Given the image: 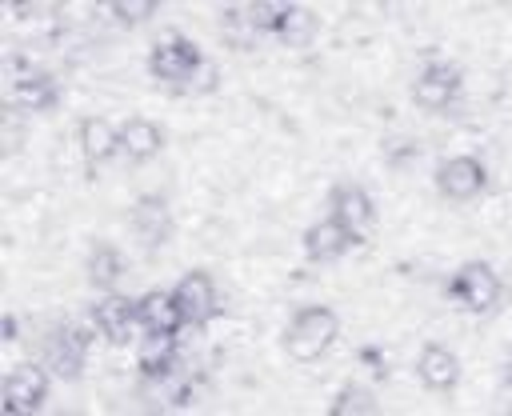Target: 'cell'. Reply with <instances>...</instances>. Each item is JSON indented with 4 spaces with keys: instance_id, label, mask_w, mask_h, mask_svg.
I'll list each match as a JSON object with an SVG mask.
<instances>
[{
    "instance_id": "ba28073f",
    "label": "cell",
    "mask_w": 512,
    "mask_h": 416,
    "mask_svg": "<svg viewBox=\"0 0 512 416\" xmlns=\"http://www.w3.org/2000/svg\"><path fill=\"white\" fill-rule=\"evenodd\" d=\"M172 300H176V308H180V316H184L188 324H204V320L216 312V292H212V280H208L204 272L184 276V280L172 288Z\"/></svg>"
},
{
    "instance_id": "e0dca14e",
    "label": "cell",
    "mask_w": 512,
    "mask_h": 416,
    "mask_svg": "<svg viewBox=\"0 0 512 416\" xmlns=\"http://www.w3.org/2000/svg\"><path fill=\"white\" fill-rule=\"evenodd\" d=\"M176 360V340L172 332H148V340L140 344V372L144 376H168Z\"/></svg>"
},
{
    "instance_id": "d6986e66",
    "label": "cell",
    "mask_w": 512,
    "mask_h": 416,
    "mask_svg": "<svg viewBox=\"0 0 512 416\" xmlns=\"http://www.w3.org/2000/svg\"><path fill=\"white\" fill-rule=\"evenodd\" d=\"M116 144H120V136L104 120H84L80 124V148H84V160L88 164H104L116 152Z\"/></svg>"
},
{
    "instance_id": "2e32d148",
    "label": "cell",
    "mask_w": 512,
    "mask_h": 416,
    "mask_svg": "<svg viewBox=\"0 0 512 416\" xmlns=\"http://www.w3.org/2000/svg\"><path fill=\"white\" fill-rule=\"evenodd\" d=\"M160 144H164V136H160V128L148 124V120H128V124L120 128V148L128 152V160H148V156L160 152Z\"/></svg>"
},
{
    "instance_id": "9a60e30c",
    "label": "cell",
    "mask_w": 512,
    "mask_h": 416,
    "mask_svg": "<svg viewBox=\"0 0 512 416\" xmlns=\"http://www.w3.org/2000/svg\"><path fill=\"white\" fill-rule=\"evenodd\" d=\"M140 324H144L148 332H172V336H176V328L184 324V316H180V308H176L172 296L148 292V296L140 300Z\"/></svg>"
},
{
    "instance_id": "44dd1931",
    "label": "cell",
    "mask_w": 512,
    "mask_h": 416,
    "mask_svg": "<svg viewBox=\"0 0 512 416\" xmlns=\"http://www.w3.org/2000/svg\"><path fill=\"white\" fill-rule=\"evenodd\" d=\"M88 268H92V284H100V288H112L116 280H120V252L112 248V244H96V252H92V260H88Z\"/></svg>"
},
{
    "instance_id": "8fae6325",
    "label": "cell",
    "mask_w": 512,
    "mask_h": 416,
    "mask_svg": "<svg viewBox=\"0 0 512 416\" xmlns=\"http://www.w3.org/2000/svg\"><path fill=\"white\" fill-rule=\"evenodd\" d=\"M136 324H140V304H132V300H124V296H108V300L96 304V328H100L112 344H124Z\"/></svg>"
},
{
    "instance_id": "7c38bea8",
    "label": "cell",
    "mask_w": 512,
    "mask_h": 416,
    "mask_svg": "<svg viewBox=\"0 0 512 416\" xmlns=\"http://www.w3.org/2000/svg\"><path fill=\"white\" fill-rule=\"evenodd\" d=\"M332 220H340L352 236H364V228L372 224V200L364 196V188H356V184H340L336 192H332Z\"/></svg>"
},
{
    "instance_id": "52a82bcc",
    "label": "cell",
    "mask_w": 512,
    "mask_h": 416,
    "mask_svg": "<svg viewBox=\"0 0 512 416\" xmlns=\"http://www.w3.org/2000/svg\"><path fill=\"white\" fill-rule=\"evenodd\" d=\"M44 392H48L44 372L32 368V364H20V368H12L8 380H4V408H8V412H32V408L44 404Z\"/></svg>"
},
{
    "instance_id": "ffe728a7",
    "label": "cell",
    "mask_w": 512,
    "mask_h": 416,
    "mask_svg": "<svg viewBox=\"0 0 512 416\" xmlns=\"http://www.w3.org/2000/svg\"><path fill=\"white\" fill-rule=\"evenodd\" d=\"M220 32L228 36L232 48H256V40H260V28L252 24L248 4H232V8H224V12H220Z\"/></svg>"
},
{
    "instance_id": "5b68a950",
    "label": "cell",
    "mask_w": 512,
    "mask_h": 416,
    "mask_svg": "<svg viewBox=\"0 0 512 416\" xmlns=\"http://www.w3.org/2000/svg\"><path fill=\"white\" fill-rule=\"evenodd\" d=\"M88 344H92V336H88V328H56L52 336H48V348H44V360H48V368L56 372V376H64V380H72V376H80V368H84V356H88Z\"/></svg>"
},
{
    "instance_id": "7402d4cb",
    "label": "cell",
    "mask_w": 512,
    "mask_h": 416,
    "mask_svg": "<svg viewBox=\"0 0 512 416\" xmlns=\"http://www.w3.org/2000/svg\"><path fill=\"white\" fill-rule=\"evenodd\" d=\"M376 412V400L368 388H344L332 404V416H372Z\"/></svg>"
},
{
    "instance_id": "7a4b0ae2",
    "label": "cell",
    "mask_w": 512,
    "mask_h": 416,
    "mask_svg": "<svg viewBox=\"0 0 512 416\" xmlns=\"http://www.w3.org/2000/svg\"><path fill=\"white\" fill-rule=\"evenodd\" d=\"M4 76H8V100L32 108V112H44V108H56L60 100V88L48 72H32L20 56H8L4 60Z\"/></svg>"
},
{
    "instance_id": "4fadbf2b",
    "label": "cell",
    "mask_w": 512,
    "mask_h": 416,
    "mask_svg": "<svg viewBox=\"0 0 512 416\" xmlns=\"http://www.w3.org/2000/svg\"><path fill=\"white\" fill-rule=\"evenodd\" d=\"M352 240H356V236H352L340 220H324V224H316V228L304 232V252H308L312 260H336V256H344V248H348Z\"/></svg>"
},
{
    "instance_id": "cb8c5ba5",
    "label": "cell",
    "mask_w": 512,
    "mask_h": 416,
    "mask_svg": "<svg viewBox=\"0 0 512 416\" xmlns=\"http://www.w3.org/2000/svg\"><path fill=\"white\" fill-rule=\"evenodd\" d=\"M4 340H16V320L12 316H4Z\"/></svg>"
},
{
    "instance_id": "ac0fdd59",
    "label": "cell",
    "mask_w": 512,
    "mask_h": 416,
    "mask_svg": "<svg viewBox=\"0 0 512 416\" xmlns=\"http://www.w3.org/2000/svg\"><path fill=\"white\" fill-rule=\"evenodd\" d=\"M312 36H316V16L300 4H288L280 24H276V40H284L288 48H304Z\"/></svg>"
},
{
    "instance_id": "30bf717a",
    "label": "cell",
    "mask_w": 512,
    "mask_h": 416,
    "mask_svg": "<svg viewBox=\"0 0 512 416\" xmlns=\"http://www.w3.org/2000/svg\"><path fill=\"white\" fill-rule=\"evenodd\" d=\"M132 232L148 244V248H160L172 232V220H168V204L160 196H140L136 208H132Z\"/></svg>"
},
{
    "instance_id": "9c48e42d",
    "label": "cell",
    "mask_w": 512,
    "mask_h": 416,
    "mask_svg": "<svg viewBox=\"0 0 512 416\" xmlns=\"http://www.w3.org/2000/svg\"><path fill=\"white\" fill-rule=\"evenodd\" d=\"M436 184H440V192L452 196V200H472V196L484 188V164L472 160V156H452V160L440 168Z\"/></svg>"
},
{
    "instance_id": "5bb4252c",
    "label": "cell",
    "mask_w": 512,
    "mask_h": 416,
    "mask_svg": "<svg viewBox=\"0 0 512 416\" xmlns=\"http://www.w3.org/2000/svg\"><path fill=\"white\" fill-rule=\"evenodd\" d=\"M456 376H460V364H456V356H452L448 348L428 344V348L420 352V380H424L428 388L448 392V388L456 384Z\"/></svg>"
},
{
    "instance_id": "d4e9b609",
    "label": "cell",
    "mask_w": 512,
    "mask_h": 416,
    "mask_svg": "<svg viewBox=\"0 0 512 416\" xmlns=\"http://www.w3.org/2000/svg\"><path fill=\"white\" fill-rule=\"evenodd\" d=\"M508 368H512V364H508Z\"/></svg>"
},
{
    "instance_id": "6da1fadb",
    "label": "cell",
    "mask_w": 512,
    "mask_h": 416,
    "mask_svg": "<svg viewBox=\"0 0 512 416\" xmlns=\"http://www.w3.org/2000/svg\"><path fill=\"white\" fill-rule=\"evenodd\" d=\"M336 340V316L328 308H304L292 324H288V356L296 360H316L320 352H328V344Z\"/></svg>"
},
{
    "instance_id": "603a6c76",
    "label": "cell",
    "mask_w": 512,
    "mask_h": 416,
    "mask_svg": "<svg viewBox=\"0 0 512 416\" xmlns=\"http://www.w3.org/2000/svg\"><path fill=\"white\" fill-rule=\"evenodd\" d=\"M108 12L120 20V24H140V20H148L152 12H156V0H120V4H108Z\"/></svg>"
},
{
    "instance_id": "3957f363",
    "label": "cell",
    "mask_w": 512,
    "mask_h": 416,
    "mask_svg": "<svg viewBox=\"0 0 512 416\" xmlns=\"http://www.w3.org/2000/svg\"><path fill=\"white\" fill-rule=\"evenodd\" d=\"M148 68H152V76H156V80L188 84V80H192L200 68H208V64H204V56L196 52V44H192V40H184V36H168V40H160V44L152 48Z\"/></svg>"
},
{
    "instance_id": "277c9868",
    "label": "cell",
    "mask_w": 512,
    "mask_h": 416,
    "mask_svg": "<svg viewBox=\"0 0 512 416\" xmlns=\"http://www.w3.org/2000/svg\"><path fill=\"white\" fill-rule=\"evenodd\" d=\"M448 296L468 312H488L496 304V296H500V280H496V272L488 264H464L448 280Z\"/></svg>"
},
{
    "instance_id": "8992f818",
    "label": "cell",
    "mask_w": 512,
    "mask_h": 416,
    "mask_svg": "<svg viewBox=\"0 0 512 416\" xmlns=\"http://www.w3.org/2000/svg\"><path fill=\"white\" fill-rule=\"evenodd\" d=\"M456 92H460V68H456V64H428V68L420 72L416 88H412L416 104L428 108V112L448 108V104L456 100Z\"/></svg>"
}]
</instances>
